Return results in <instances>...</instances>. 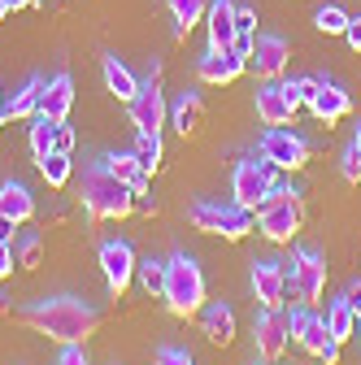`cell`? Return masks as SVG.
Segmentation results:
<instances>
[{
    "mask_svg": "<svg viewBox=\"0 0 361 365\" xmlns=\"http://www.w3.org/2000/svg\"><path fill=\"white\" fill-rule=\"evenodd\" d=\"M348 300H352V309H361V283H348V292H344Z\"/></svg>",
    "mask_w": 361,
    "mask_h": 365,
    "instance_id": "obj_43",
    "label": "cell"
},
{
    "mask_svg": "<svg viewBox=\"0 0 361 365\" xmlns=\"http://www.w3.org/2000/svg\"><path fill=\"white\" fill-rule=\"evenodd\" d=\"M288 313L283 309H261L253 317V344H257V356L275 365L283 352H288Z\"/></svg>",
    "mask_w": 361,
    "mask_h": 365,
    "instance_id": "obj_13",
    "label": "cell"
},
{
    "mask_svg": "<svg viewBox=\"0 0 361 365\" xmlns=\"http://www.w3.org/2000/svg\"><path fill=\"white\" fill-rule=\"evenodd\" d=\"M126 113H131V126H135V135H161V126L170 122V105H166L161 87H157V66H153L148 83H140V91L131 96Z\"/></svg>",
    "mask_w": 361,
    "mask_h": 365,
    "instance_id": "obj_8",
    "label": "cell"
},
{
    "mask_svg": "<svg viewBox=\"0 0 361 365\" xmlns=\"http://www.w3.org/2000/svg\"><path fill=\"white\" fill-rule=\"evenodd\" d=\"M322 361H327V365H340V344H331V348L322 352Z\"/></svg>",
    "mask_w": 361,
    "mask_h": 365,
    "instance_id": "obj_44",
    "label": "cell"
},
{
    "mask_svg": "<svg viewBox=\"0 0 361 365\" xmlns=\"http://www.w3.org/2000/svg\"><path fill=\"white\" fill-rule=\"evenodd\" d=\"M57 153H74V126L57 122Z\"/></svg>",
    "mask_w": 361,
    "mask_h": 365,
    "instance_id": "obj_40",
    "label": "cell"
},
{
    "mask_svg": "<svg viewBox=\"0 0 361 365\" xmlns=\"http://www.w3.org/2000/svg\"><path fill=\"white\" fill-rule=\"evenodd\" d=\"M5 309H9V296H5V292H0V313H5Z\"/></svg>",
    "mask_w": 361,
    "mask_h": 365,
    "instance_id": "obj_46",
    "label": "cell"
},
{
    "mask_svg": "<svg viewBox=\"0 0 361 365\" xmlns=\"http://www.w3.org/2000/svg\"><path fill=\"white\" fill-rule=\"evenodd\" d=\"M78 200H83V209H87V213L101 217V222H122V217H131V213H135V192L126 187L122 178H113L101 161L83 170Z\"/></svg>",
    "mask_w": 361,
    "mask_h": 365,
    "instance_id": "obj_2",
    "label": "cell"
},
{
    "mask_svg": "<svg viewBox=\"0 0 361 365\" xmlns=\"http://www.w3.org/2000/svg\"><path fill=\"white\" fill-rule=\"evenodd\" d=\"M101 70H105V87L113 91V96H118L122 105H131V96L140 91V78H135V74H131V70H126L113 53H105V57H101Z\"/></svg>",
    "mask_w": 361,
    "mask_h": 365,
    "instance_id": "obj_25",
    "label": "cell"
},
{
    "mask_svg": "<svg viewBox=\"0 0 361 365\" xmlns=\"http://www.w3.org/2000/svg\"><path fill=\"white\" fill-rule=\"evenodd\" d=\"M253 105H257V118H261L265 126H288V122L296 118V109H300L296 83H292V78H288V83H283V78H261Z\"/></svg>",
    "mask_w": 361,
    "mask_h": 365,
    "instance_id": "obj_9",
    "label": "cell"
},
{
    "mask_svg": "<svg viewBox=\"0 0 361 365\" xmlns=\"http://www.w3.org/2000/svg\"><path fill=\"white\" fill-rule=\"evenodd\" d=\"M292 61V43L283 35H270V31H257L253 35V53H248V70L257 78H283Z\"/></svg>",
    "mask_w": 361,
    "mask_h": 365,
    "instance_id": "obj_12",
    "label": "cell"
},
{
    "mask_svg": "<svg viewBox=\"0 0 361 365\" xmlns=\"http://www.w3.org/2000/svg\"><path fill=\"white\" fill-rule=\"evenodd\" d=\"M248 279H253V296H257L261 309H283V304H288V292H283V261L257 257Z\"/></svg>",
    "mask_w": 361,
    "mask_h": 365,
    "instance_id": "obj_16",
    "label": "cell"
},
{
    "mask_svg": "<svg viewBox=\"0 0 361 365\" xmlns=\"http://www.w3.org/2000/svg\"><path fill=\"white\" fill-rule=\"evenodd\" d=\"M14 231H18V222H9V217H0V240H5V244H14Z\"/></svg>",
    "mask_w": 361,
    "mask_h": 365,
    "instance_id": "obj_42",
    "label": "cell"
},
{
    "mask_svg": "<svg viewBox=\"0 0 361 365\" xmlns=\"http://www.w3.org/2000/svg\"><path fill=\"white\" fill-rule=\"evenodd\" d=\"M18 322L35 335H49L53 344H87L101 331V309L78 296H39L18 309Z\"/></svg>",
    "mask_w": 361,
    "mask_h": 365,
    "instance_id": "obj_1",
    "label": "cell"
},
{
    "mask_svg": "<svg viewBox=\"0 0 361 365\" xmlns=\"http://www.w3.org/2000/svg\"><path fill=\"white\" fill-rule=\"evenodd\" d=\"M9 118H5V91H0V126H5Z\"/></svg>",
    "mask_w": 361,
    "mask_h": 365,
    "instance_id": "obj_45",
    "label": "cell"
},
{
    "mask_svg": "<svg viewBox=\"0 0 361 365\" xmlns=\"http://www.w3.org/2000/svg\"><path fill=\"white\" fill-rule=\"evenodd\" d=\"M205 31H209V48H235V0H209Z\"/></svg>",
    "mask_w": 361,
    "mask_h": 365,
    "instance_id": "obj_18",
    "label": "cell"
},
{
    "mask_svg": "<svg viewBox=\"0 0 361 365\" xmlns=\"http://www.w3.org/2000/svg\"><path fill=\"white\" fill-rule=\"evenodd\" d=\"M200 122H205V101H200V91H178V101L170 105V126L188 140V135L200 130Z\"/></svg>",
    "mask_w": 361,
    "mask_h": 365,
    "instance_id": "obj_21",
    "label": "cell"
},
{
    "mask_svg": "<svg viewBox=\"0 0 361 365\" xmlns=\"http://www.w3.org/2000/svg\"><path fill=\"white\" fill-rule=\"evenodd\" d=\"M200 331H205L209 344L227 348V344L235 339V309H231L227 300H209V304L200 309Z\"/></svg>",
    "mask_w": 361,
    "mask_h": 365,
    "instance_id": "obj_20",
    "label": "cell"
},
{
    "mask_svg": "<svg viewBox=\"0 0 361 365\" xmlns=\"http://www.w3.org/2000/svg\"><path fill=\"white\" fill-rule=\"evenodd\" d=\"M14 257H18V269H39V261H44V240H39L35 231L18 235V240H14Z\"/></svg>",
    "mask_w": 361,
    "mask_h": 365,
    "instance_id": "obj_31",
    "label": "cell"
},
{
    "mask_svg": "<svg viewBox=\"0 0 361 365\" xmlns=\"http://www.w3.org/2000/svg\"><path fill=\"white\" fill-rule=\"evenodd\" d=\"M357 339H361V309H357Z\"/></svg>",
    "mask_w": 361,
    "mask_h": 365,
    "instance_id": "obj_48",
    "label": "cell"
},
{
    "mask_svg": "<svg viewBox=\"0 0 361 365\" xmlns=\"http://www.w3.org/2000/svg\"><path fill=\"white\" fill-rule=\"evenodd\" d=\"M188 222L205 235H222V240H244L248 231H257V213L244 205H222V200H196L188 209Z\"/></svg>",
    "mask_w": 361,
    "mask_h": 365,
    "instance_id": "obj_6",
    "label": "cell"
},
{
    "mask_svg": "<svg viewBox=\"0 0 361 365\" xmlns=\"http://www.w3.org/2000/svg\"><path fill=\"white\" fill-rule=\"evenodd\" d=\"M166 9H170V18H174V39H188V31L205 18L209 0H166Z\"/></svg>",
    "mask_w": 361,
    "mask_h": 365,
    "instance_id": "obj_27",
    "label": "cell"
},
{
    "mask_svg": "<svg viewBox=\"0 0 361 365\" xmlns=\"http://www.w3.org/2000/svg\"><path fill=\"white\" fill-rule=\"evenodd\" d=\"M261 157L275 165V170H305V161H309V144L300 140V135H292L288 126H265V135H261Z\"/></svg>",
    "mask_w": 361,
    "mask_h": 365,
    "instance_id": "obj_11",
    "label": "cell"
},
{
    "mask_svg": "<svg viewBox=\"0 0 361 365\" xmlns=\"http://www.w3.org/2000/svg\"><path fill=\"white\" fill-rule=\"evenodd\" d=\"M113 365H118V361H113Z\"/></svg>",
    "mask_w": 361,
    "mask_h": 365,
    "instance_id": "obj_50",
    "label": "cell"
},
{
    "mask_svg": "<svg viewBox=\"0 0 361 365\" xmlns=\"http://www.w3.org/2000/svg\"><path fill=\"white\" fill-rule=\"evenodd\" d=\"M327 331H331L335 344H348V339L357 335V309H352L348 296H335V300L327 304Z\"/></svg>",
    "mask_w": 361,
    "mask_h": 365,
    "instance_id": "obj_26",
    "label": "cell"
},
{
    "mask_svg": "<svg viewBox=\"0 0 361 365\" xmlns=\"http://www.w3.org/2000/svg\"><path fill=\"white\" fill-rule=\"evenodd\" d=\"M340 174H344V182H361V153H357V144H348L344 153H340Z\"/></svg>",
    "mask_w": 361,
    "mask_h": 365,
    "instance_id": "obj_34",
    "label": "cell"
},
{
    "mask_svg": "<svg viewBox=\"0 0 361 365\" xmlns=\"http://www.w3.org/2000/svg\"><path fill=\"white\" fill-rule=\"evenodd\" d=\"M39 165V178L44 182H49V187H66V182H70V153H49V157H39L35 161Z\"/></svg>",
    "mask_w": 361,
    "mask_h": 365,
    "instance_id": "obj_29",
    "label": "cell"
},
{
    "mask_svg": "<svg viewBox=\"0 0 361 365\" xmlns=\"http://www.w3.org/2000/svg\"><path fill=\"white\" fill-rule=\"evenodd\" d=\"M253 365H257V361H253ZM261 365H270V361H261Z\"/></svg>",
    "mask_w": 361,
    "mask_h": 365,
    "instance_id": "obj_49",
    "label": "cell"
},
{
    "mask_svg": "<svg viewBox=\"0 0 361 365\" xmlns=\"http://www.w3.org/2000/svg\"><path fill=\"white\" fill-rule=\"evenodd\" d=\"M283 292L292 304H318L327 292V257L313 248H296L292 261H283Z\"/></svg>",
    "mask_w": 361,
    "mask_h": 365,
    "instance_id": "obj_5",
    "label": "cell"
},
{
    "mask_svg": "<svg viewBox=\"0 0 361 365\" xmlns=\"http://www.w3.org/2000/svg\"><path fill=\"white\" fill-rule=\"evenodd\" d=\"M70 109H74V78L61 70V74H53L49 83H44L39 113H44V118H53V122H66V118H70Z\"/></svg>",
    "mask_w": 361,
    "mask_h": 365,
    "instance_id": "obj_19",
    "label": "cell"
},
{
    "mask_svg": "<svg viewBox=\"0 0 361 365\" xmlns=\"http://www.w3.org/2000/svg\"><path fill=\"white\" fill-rule=\"evenodd\" d=\"M135 161L144 165V174H157L161 170V157H166V148H161V135H135Z\"/></svg>",
    "mask_w": 361,
    "mask_h": 365,
    "instance_id": "obj_30",
    "label": "cell"
},
{
    "mask_svg": "<svg viewBox=\"0 0 361 365\" xmlns=\"http://www.w3.org/2000/svg\"><path fill=\"white\" fill-rule=\"evenodd\" d=\"M309 113L318 118V122H340V118H348L352 113V96L340 87V83H327V78H318V91H313V101H309Z\"/></svg>",
    "mask_w": 361,
    "mask_h": 365,
    "instance_id": "obj_17",
    "label": "cell"
},
{
    "mask_svg": "<svg viewBox=\"0 0 361 365\" xmlns=\"http://www.w3.org/2000/svg\"><path fill=\"white\" fill-rule=\"evenodd\" d=\"M352 144H357V153H361V126H357V135H352Z\"/></svg>",
    "mask_w": 361,
    "mask_h": 365,
    "instance_id": "obj_47",
    "label": "cell"
},
{
    "mask_svg": "<svg viewBox=\"0 0 361 365\" xmlns=\"http://www.w3.org/2000/svg\"><path fill=\"white\" fill-rule=\"evenodd\" d=\"M101 165H105L113 178H122L131 192H148V178H153V174H144V165L135 161V153H109V157H101Z\"/></svg>",
    "mask_w": 361,
    "mask_h": 365,
    "instance_id": "obj_24",
    "label": "cell"
},
{
    "mask_svg": "<svg viewBox=\"0 0 361 365\" xmlns=\"http://www.w3.org/2000/svg\"><path fill=\"white\" fill-rule=\"evenodd\" d=\"M157 365H196L192 361V352H183V348H157Z\"/></svg>",
    "mask_w": 361,
    "mask_h": 365,
    "instance_id": "obj_35",
    "label": "cell"
},
{
    "mask_svg": "<svg viewBox=\"0 0 361 365\" xmlns=\"http://www.w3.org/2000/svg\"><path fill=\"white\" fill-rule=\"evenodd\" d=\"M279 170L270 165L265 157H248V161H240L235 165V174H231V196H235V205H244V209H261L265 205V196L279 187V178H275Z\"/></svg>",
    "mask_w": 361,
    "mask_h": 365,
    "instance_id": "obj_7",
    "label": "cell"
},
{
    "mask_svg": "<svg viewBox=\"0 0 361 365\" xmlns=\"http://www.w3.org/2000/svg\"><path fill=\"white\" fill-rule=\"evenodd\" d=\"M14 265H18V257H14V244H5V240H0V283H5L9 274H14Z\"/></svg>",
    "mask_w": 361,
    "mask_h": 365,
    "instance_id": "obj_38",
    "label": "cell"
},
{
    "mask_svg": "<svg viewBox=\"0 0 361 365\" xmlns=\"http://www.w3.org/2000/svg\"><path fill=\"white\" fill-rule=\"evenodd\" d=\"M288 335H292L309 356H318V361H322V352L335 344L331 331H327V317L309 313V304H292V313H288Z\"/></svg>",
    "mask_w": 361,
    "mask_h": 365,
    "instance_id": "obj_14",
    "label": "cell"
},
{
    "mask_svg": "<svg viewBox=\"0 0 361 365\" xmlns=\"http://www.w3.org/2000/svg\"><path fill=\"white\" fill-rule=\"evenodd\" d=\"M166 309L174 317H196L205 309V274L196 265V257L188 252H174L166 261V292H161Z\"/></svg>",
    "mask_w": 361,
    "mask_h": 365,
    "instance_id": "obj_3",
    "label": "cell"
},
{
    "mask_svg": "<svg viewBox=\"0 0 361 365\" xmlns=\"http://www.w3.org/2000/svg\"><path fill=\"white\" fill-rule=\"evenodd\" d=\"M344 39H348V48H352V53H361V14H352V18H348Z\"/></svg>",
    "mask_w": 361,
    "mask_h": 365,
    "instance_id": "obj_39",
    "label": "cell"
},
{
    "mask_svg": "<svg viewBox=\"0 0 361 365\" xmlns=\"http://www.w3.org/2000/svg\"><path fill=\"white\" fill-rule=\"evenodd\" d=\"M244 70H248V61H244L235 48H205L200 61H196V78L209 83V87H227V83H235Z\"/></svg>",
    "mask_w": 361,
    "mask_h": 365,
    "instance_id": "obj_15",
    "label": "cell"
},
{
    "mask_svg": "<svg viewBox=\"0 0 361 365\" xmlns=\"http://www.w3.org/2000/svg\"><path fill=\"white\" fill-rule=\"evenodd\" d=\"M300 226H305V200L296 187H279L265 196V205L257 209V231L270 240V244H292L300 235Z\"/></svg>",
    "mask_w": 361,
    "mask_h": 365,
    "instance_id": "obj_4",
    "label": "cell"
},
{
    "mask_svg": "<svg viewBox=\"0 0 361 365\" xmlns=\"http://www.w3.org/2000/svg\"><path fill=\"white\" fill-rule=\"evenodd\" d=\"M348 18H352V14H344L340 5H322L318 14H313V26H318L322 35H344V26H348Z\"/></svg>",
    "mask_w": 361,
    "mask_h": 365,
    "instance_id": "obj_33",
    "label": "cell"
},
{
    "mask_svg": "<svg viewBox=\"0 0 361 365\" xmlns=\"http://www.w3.org/2000/svg\"><path fill=\"white\" fill-rule=\"evenodd\" d=\"M39 96H44V78L31 74V78L14 91V96L5 101V118H9V122H31V118L39 113Z\"/></svg>",
    "mask_w": 361,
    "mask_h": 365,
    "instance_id": "obj_22",
    "label": "cell"
},
{
    "mask_svg": "<svg viewBox=\"0 0 361 365\" xmlns=\"http://www.w3.org/2000/svg\"><path fill=\"white\" fill-rule=\"evenodd\" d=\"M26 5H35V0H0V18H9L14 9H26Z\"/></svg>",
    "mask_w": 361,
    "mask_h": 365,
    "instance_id": "obj_41",
    "label": "cell"
},
{
    "mask_svg": "<svg viewBox=\"0 0 361 365\" xmlns=\"http://www.w3.org/2000/svg\"><path fill=\"white\" fill-rule=\"evenodd\" d=\"M292 83H296V101L309 105V101H313V91H318V78H313V74H300V78H292Z\"/></svg>",
    "mask_w": 361,
    "mask_h": 365,
    "instance_id": "obj_37",
    "label": "cell"
},
{
    "mask_svg": "<svg viewBox=\"0 0 361 365\" xmlns=\"http://www.w3.org/2000/svg\"><path fill=\"white\" fill-rule=\"evenodd\" d=\"M0 217H9L18 226L35 217V196L22 187V182H0Z\"/></svg>",
    "mask_w": 361,
    "mask_h": 365,
    "instance_id": "obj_23",
    "label": "cell"
},
{
    "mask_svg": "<svg viewBox=\"0 0 361 365\" xmlns=\"http://www.w3.org/2000/svg\"><path fill=\"white\" fill-rule=\"evenodd\" d=\"M26 144H31V157H35V161L49 157V153L57 148V122L44 118V113H35L31 126H26Z\"/></svg>",
    "mask_w": 361,
    "mask_h": 365,
    "instance_id": "obj_28",
    "label": "cell"
},
{
    "mask_svg": "<svg viewBox=\"0 0 361 365\" xmlns=\"http://www.w3.org/2000/svg\"><path fill=\"white\" fill-rule=\"evenodd\" d=\"M135 279H140V287L148 292V296H161L166 292V261H140L135 265Z\"/></svg>",
    "mask_w": 361,
    "mask_h": 365,
    "instance_id": "obj_32",
    "label": "cell"
},
{
    "mask_svg": "<svg viewBox=\"0 0 361 365\" xmlns=\"http://www.w3.org/2000/svg\"><path fill=\"white\" fill-rule=\"evenodd\" d=\"M57 365H92V361H87V348H83V344H61Z\"/></svg>",
    "mask_w": 361,
    "mask_h": 365,
    "instance_id": "obj_36",
    "label": "cell"
},
{
    "mask_svg": "<svg viewBox=\"0 0 361 365\" xmlns=\"http://www.w3.org/2000/svg\"><path fill=\"white\" fill-rule=\"evenodd\" d=\"M135 248L126 244V240H105L101 244V274H105V287H109V296L113 300H122L126 296V287L135 283Z\"/></svg>",
    "mask_w": 361,
    "mask_h": 365,
    "instance_id": "obj_10",
    "label": "cell"
}]
</instances>
